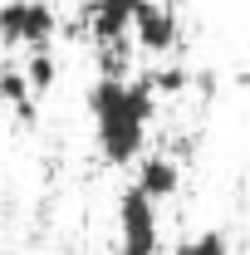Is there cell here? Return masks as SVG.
<instances>
[{"label":"cell","instance_id":"6da1fadb","mask_svg":"<svg viewBox=\"0 0 250 255\" xmlns=\"http://www.w3.org/2000/svg\"><path fill=\"white\" fill-rule=\"evenodd\" d=\"M157 103L147 74H132V79H94L89 89V113L98 128V152L113 167L142 157L147 147V123L157 118Z\"/></svg>","mask_w":250,"mask_h":255},{"label":"cell","instance_id":"3957f363","mask_svg":"<svg viewBox=\"0 0 250 255\" xmlns=\"http://www.w3.org/2000/svg\"><path fill=\"white\" fill-rule=\"evenodd\" d=\"M162 226H157V201L137 182H127L118 196V255H157Z\"/></svg>","mask_w":250,"mask_h":255},{"label":"cell","instance_id":"9c48e42d","mask_svg":"<svg viewBox=\"0 0 250 255\" xmlns=\"http://www.w3.org/2000/svg\"><path fill=\"white\" fill-rule=\"evenodd\" d=\"M20 69H25V79H30L34 94H49V89L59 84V59H54V49H49V44H44V49H30Z\"/></svg>","mask_w":250,"mask_h":255},{"label":"cell","instance_id":"8fae6325","mask_svg":"<svg viewBox=\"0 0 250 255\" xmlns=\"http://www.w3.org/2000/svg\"><path fill=\"white\" fill-rule=\"evenodd\" d=\"M172 255H226V236H221V231H201V236L182 241Z\"/></svg>","mask_w":250,"mask_h":255},{"label":"cell","instance_id":"277c9868","mask_svg":"<svg viewBox=\"0 0 250 255\" xmlns=\"http://www.w3.org/2000/svg\"><path fill=\"white\" fill-rule=\"evenodd\" d=\"M132 44L142 54H172L182 44V15L172 0H147L132 20Z\"/></svg>","mask_w":250,"mask_h":255},{"label":"cell","instance_id":"30bf717a","mask_svg":"<svg viewBox=\"0 0 250 255\" xmlns=\"http://www.w3.org/2000/svg\"><path fill=\"white\" fill-rule=\"evenodd\" d=\"M147 84H152L157 98H182L191 89V69H182V64H157V69H147Z\"/></svg>","mask_w":250,"mask_h":255},{"label":"cell","instance_id":"5b68a950","mask_svg":"<svg viewBox=\"0 0 250 255\" xmlns=\"http://www.w3.org/2000/svg\"><path fill=\"white\" fill-rule=\"evenodd\" d=\"M142 5H147V0H89V5H84V34H89L94 44L127 39Z\"/></svg>","mask_w":250,"mask_h":255},{"label":"cell","instance_id":"7a4b0ae2","mask_svg":"<svg viewBox=\"0 0 250 255\" xmlns=\"http://www.w3.org/2000/svg\"><path fill=\"white\" fill-rule=\"evenodd\" d=\"M59 34V10L49 0H5L0 5V44L5 49H44Z\"/></svg>","mask_w":250,"mask_h":255},{"label":"cell","instance_id":"ba28073f","mask_svg":"<svg viewBox=\"0 0 250 255\" xmlns=\"http://www.w3.org/2000/svg\"><path fill=\"white\" fill-rule=\"evenodd\" d=\"M132 34L127 39H113V44H94L98 59V79H132Z\"/></svg>","mask_w":250,"mask_h":255},{"label":"cell","instance_id":"52a82bcc","mask_svg":"<svg viewBox=\"0 0 250 255\" xmlns=\"http://www.w3.org/2000/svg\"><path fill=\"white\" fill-rule=\"evenodd\" d=\"M34 89H30V79H25V69L20 64H0V103L20 118V123L30 128L34 118H39V103H34Z\"/></svg>","mask_w":250,"mask_h":255},{"label":"cell","instance_id":"7c38bea8","mask_svg":"<svg viewBox=\"0 0 250 255\" xmlns=\"http://www.w3.org/2000/svg\"><path fill=\"white\" fill-rule=\"evenodd\" d=\"M191 84H196V94H201V98L216 94V74H191Z\"/></svg>","mask_w":250,"mask_h":255},{"label":"cell","instance_id":"8992f818","mask_svg":"<svg viewBox=\"0 0 250 255\" xmlns=\"http://www.w3.org/2000/svg\"><path fill=\"white\" fill-rule=\"evenodd\" d=\"M132 182L147 191L152 201H167V196H177V191H182V162L167 157V152H142V157H137V177H132Z\"/></svg>","mask_w":250,"mask_h":255},{"label":"cell","instance_id":"4fadbf2b","mask_svg":"<svg viewBox=\"0 0 250 255\" xmlns=\"http://www.w3.org/2000/svg\"><path fill=\"white\" fill-rule=\"evenodd\" d=\"M246 84H250V69H246Z\"/></svg>","mask_w":250,"mask_h":255}]
</instances>
